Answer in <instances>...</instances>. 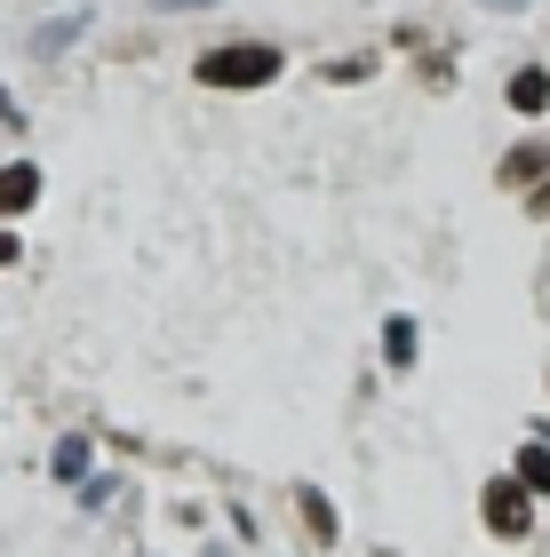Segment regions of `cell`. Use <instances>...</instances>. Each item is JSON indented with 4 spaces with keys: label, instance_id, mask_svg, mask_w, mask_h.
Wrapping results in <instances>:
<instances>
[{
    "label": "cell",
    "instance_id": "cell-1",
    "mask_svg": "<svg viewBox=\"0 0 550 557\" xmlns=\"http://www.w3.org/2000/svg\"><path fill=\"white\" fill-rule=\"evenodd\" d=\"M199 81L208 88H264V81H280V48H264V40L208 48V57H199Z\"/></svg>",
    "mask_w": 550,
    "mask_h": 557
},
{
    "label": "cell",
    "instance_id": "cell-2",
    "mask_svg": "<svg viewBox=\"0 0 550 557\" xmlns=\"http://www.w3.org/2000/svg\"><path fill=\"white\" fill-rule=\"evenodd\" d=\"M527 494H535L527 478H494V486H487V525H494L503 542H518V534L535 525V502H527Z\"/></svg>",
    "mask_w": 550,
    "mask_h": 557
},
{
    "label": "cell",
    "instance_id": "cell-3",
    "mask_svg": "<svg viewBox=\"0 0 550 557\" xmlns=\"http://www.w3.org/2000/svg\"><path fill=\"white\" fill-rule=\"evenodd\" d=\"M33 199H40V168H0V215H24V208H33Z\"/></svg>",
    "mask_w": 550,
    "mask_h": 557
},
{
    "label": "cell",
    "instance_id": "cell-4",
    "mask_svg": "<svg viewBox=\"0 0 550 557\" xmlns=\"http://www.w3.org/2000/svg\"><path fill=\"white\" fill-rule=\"evenodd\" d=\"M511 112H550V72L542 64L511 72Z\"/></svg>",
    "mask_w": 550,
    "mask_h": 557
},
{
    "label": "cell",
    "instance_id": "cell-5",
    "mask_svg": "<svg viewBox=\"0 0 550 557\" xmlns=\"http://www.w3.org/2000/svg\"><path fill=\"white\" fill-rule=\"evenodd\" d=\"M415 350H423V343H415V319H391V326H383V359H391V367H415Z\"/></svg>",
    "mask_w": 550,
    "mask_h": 557
},
{
    "label": "cell",
    "instance_id": "cell-6",
    "mask_svg": "<svg viewBox=\"0 0 550 557\" xmlns=\"http://www.w3.org/2000/svg\"><path fill=\"white\" fill-rule=\"evenodd\" d=\"M295 502H304V525H311V534H319V542H335V510H328V494H319V486H304Z\"/></svg>",
    "mask_w": 550,
    "mask_h": 557
},
{
    "label": "cell",
    "instance_id": "cell-7",
    "mask_svg": "<svg viewBox=\"0 0 550 557\" xmlns=\"http://www.w3.org/2000/svg\"><path fill=\"white\" fill-rule=\"evenodd\" d=\"M64 40H81V16H57L48 33H33V57H57Z\"/></svg>",
    "mask_w": 550,
    "mask_h": 557
},
{
    "label": "cell",
    "instance_id": "cell-8",
    "mask_svg": "<svg viewBox=\"0 0 550 557\" xmlns=\"http://www.w3.org/2000/svg\"><path fill=\"white\" fill-rule=\"evenodd\" d=\"M518 478H527L535 494H550V446H527V454H518Z\"/></svg>",
    "mask_w": 550,
    "mask_h": 557
},
{
    "label": "cell",
    "instance_id": "cell-9",
    "mask_svg": "<svg viewBox=\"0 0 550 557\" xmlns=\"http://www.w3.org/2000/svg\"><path fill=\"white\" fill-rule=\"evenodd\" d=\"M88 470V438H64L57 446V478H81Z\"/></svg>",
    "mask_w": 550,
    "mask_h": 557
},
{
    "label": "cell",
    "instance_id": "cell-10",
    "mask_svg": "<svg viewBox=\"0 0 550 557\" xmlns=\"http://www.w3.org/2000/svg\"><path fill=\"white\" fill-rule=\"evenodd\" d=\"M535 168H542V151H511V160H503V175H511V184H527Z\"/></svg>",
    "mask_w": 550,
    "mask_h": 557
},
{
    "label": "cell",
    "instance_id": "cell-11",
    "mask_svg": "<svg viewBox=\"0 0 550 557\" xmlns=\"http://www.w3.org/2000/svg\"><path fill=\"white\" fill-rule=\"evenodd\" d=\"M0 128H24V112H16V96L0 88Z\"/></svg>",
    "mask_w": 550,
    "mask_h": 557
},
{
    "label": "cell",
    "instance_id": "cell-12",
    "mask_svg": "<svg viewBox=\"0 0 550 557\" xmlns=\"http://www.w3.org/2000/svg\"><path fill=\"white\" fill-rule=\"evenodd\" d=\"M152 9H208V0H152Z\"/></svg>",
    "mask_w": 550,
    "mask_h": 557
},
{
    "label": "cell",
    "instance_id": "cell-13",
    "mask_svg": "<svg viewBox=\"0 0 550 557\" xmlns=\"http://www.w3.org/2000/svg\"><path fill=\"white\" fill-rule=\"evenodd\" d=\"M487 9H503V16H511V9H527V0H487Z\"/></svg>",
    "mask_w": 550,
    "mask_h": 557
},
{
    "label": "cell",
    "instance_id": "cell-14",
    "mask_svg": "<svg viewBox=\"0 0 550 557\" xmlns=\"http://www.w3.org/2000/svg\"><path fill=\"white\" fill-rule=\"evenodd\" d=\"M9 256H16V239H9V232H0V263H9Z\"/></svg>",
    "mask_w": 550,
    "mask_h": 557
}]
</instances>
